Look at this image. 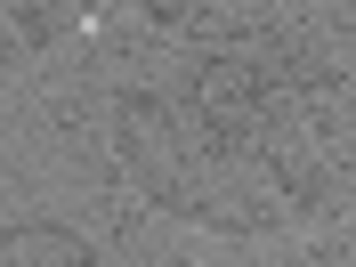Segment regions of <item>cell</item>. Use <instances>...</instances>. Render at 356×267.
Returning a JSON list of instances; mask_svg holds the SVG:
<instances>
[{
  "mask_svg": "<svg viewBox=\"0 0 356 267\" xmlns=\"http://www.w3.org/2000/svg\"><path fill=\"white\" fill-rule=\"evenodd\" d=\"M113 154H122L130 186H146L162 211H186V219H211V227L275 219V202L251 195V162L259 154L211 138L195 113L178 122V106H162V97H146V89H122V97H113Z\"/></svg>",
  "mask_w": 356,
  "mask_h": 267,
  "instance_id": "1",
  "label": "cell"
},
{
  "mask_svg": "<svg viewBox=\"0 0 356 267\" xmlns=\"http://www.w3.org/2000/svg\"><path fill=\"white\" fill-rule=\"evenodd\" d=\"M202 57H243L275 89H324L356 73V0H178Z\"/></svg>",
  "mask_w": 356,
  "mask_h": 267,
  "instance_id": "2",
  "label": "cell"
},
{
  "mask_svg": "<svg viewBox=\"0 0 356 267\" xmlns=\"http://www.w3.org/2000/svg\"><path fill=\"white\" fill-rule=\"evenodd\" d=\"M0 259H24V267L57 259V267H73V259H89V251H81V235H65V227H8V235H0Z\"/></svg>",
  "mask_w": 356,
  "mask_h": 267,
  "instance_id": "3",
  "label": "cell"
}]
</instances>
